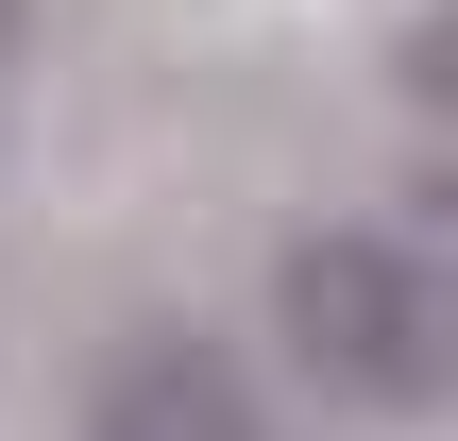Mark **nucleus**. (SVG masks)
Listing matches in <instances>:
<instances>
[{
    "label": "nucleus",
    "instance_id": "f257e3e1",
    "mask_svg": "<svg viewBox=\"0 0 458 441\" xmlns=\"http://www.w3.org/2000/svg\"><path fill=\"white\" fill-rule=\"evenodd\" d=\"M272 340L323 408H458V272L425 238H374V221H306L272 255Z\"/></svg>",
    "mask_w": 458,
    "mask_h": 441
},
{
    "label": "nucleus",
    "instance_id": "f03ea898",
    "mask_svg": "<svg viewBox=\"0 0 458 441\" xmlns=\"http://www.w3.org/2000/svg\"><path fill=\"white\" fill-rule=\"evenodd\" d=\"M85 441H272V408L204 323H136L102 357V391H85Z\"/></svg>",
    "mask_w": 458,
    "mask_h": 441
},
{
    "label": "nucleus",
    "instance_id": "7ed1b4c3",
    "mask_svg": "<svg viewBox=\"0 0 458 441\" xmlns=\"http://www.w3.org/2000/svg\"><path fill=\"white\" fill-rule=\"evenodd\" d=\"M391 85H408L425 119H458V0H425V17L391 34Z\"/></svg>",
    "mask_w": 458,
    "mask_h": 441
},
{
    "label": "nucleus",
    "instance_id": "20e7f679",
    "mask_svg": "<svg viewBox=\"0 0 458 441\" xmlns=\"http://www.w3.org/2000/svg\"><path fill=\"white\" fill-rule=\"evenodd\" d=\"M425 238H458V153H442V170H425Z\"/></svg>",
    "mask_w": 458,
    "mask_h": 441
},
{
    "label": "nucleus",
    "instance_id": "39448f33",
    "mask_svg": "<svg viewBox=\"0 0 458 441\" xmlns=\"http://www.w3.org/2000/svg\"><path fill=\"white\" fill-rule=\"evenodd\" d=\"M17 34H34V0H0V68H17Z\"/></svg>",
    "mask_w": 458,
    "mask_h": 441
}]
</instances>
